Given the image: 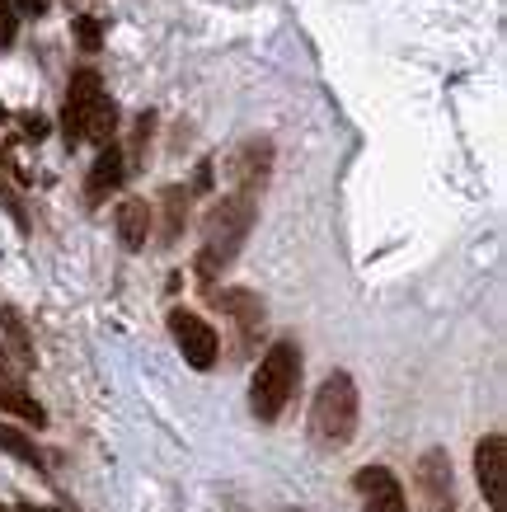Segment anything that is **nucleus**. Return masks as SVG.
I'll list each match as a JSON object with an SVG mask.
<instances>
[{"instance_id": "obj_22", "label": "nucleus", "mask_w": 507, "mask_h": 512, "mask_svg": "<svg viewBox=\"0 0 507 512\" xmlns=\"http://www.w3.org/2000/svg\"><path fill=\"white\" fill-rule=\"evenodd\" d=\"M10 5H15V10H33V15L43 10V0H10Z\"/></svg>"}, {"instance_id": "obj_6", "label": "nucleus", "mask_w": 507, "mask_h": 512, "mask_svg": "<svg viewBox=\"0 0 507 512\" xmlns=\"http://www.w3.org/2000/svg\"><path fill=\"white\" fill-rule=\"evenodd\" d=\"M99 104H104V80H99V71H76V76H71V90H66V109H62L66 146H80V141H85V123L94 118Z\"/></svg>"}, {"instance_id": "obj_10", "label": "nucleus", "mask_w": 507, "mask_h": 512, "mask_svg": "<svg viewBox=\"0 0 507 512\" xmlns=\"http://www.w3.org/2000/svg\"><path fill=\"white\" fill-rule=\"evenodd\" d=\"M216 301L235 320V353L245 357L263 329V301L254 292H245V287H226V292H216Z\"/></svg>"}, {"instance_id": "obj_23", "label": "nucleus", "mask_w": 507, "mask_h": 512, "mask_svg": "<svg viewBox=\"0 0 507 512\" xmlns=\"http://www.w3.org/2000/svg\"><path fill=\"white\" fill-rule=\"evenodd\" d=\"M24 512H57V508H33V503H24Z\"/></svg>"}, {"instance_id": "obj_13", "label": "nucleus", "mask_w": 507, "mask_h": 512, "mask_svg": "<svg viewBox=\"0 0 507 512\" xmlns=\"http://www.w3.org/2000/svg\"><path fill=\"white\" fill-rule=\"evenodd\" d=\"M0 409H5V414H15V419H24V423H33V428H43L47 423L43 404L33 400L19 381H0Z\"/></svg>"}, {"instance_id": "obj_21", "label": "nucleus", "mask_w": 507, "mask_h": 512, "mask_svg": "<svg viewBox=\"0 0 507 512\" xmlns=\"http://www.w3.org/2000/svg\"><path fill=\"white\" fill-rule=\"evenodd\" d=\"M0 376H5V381H15L19 376V367L10 362V353H5V343H0Z\"/></svg>"}, {"instance_id": "obj_20", "label": "nucleus", "mask_w": 507, "mask_h": 512, "mask_svg": "<svg viewBox=\"0 0 507 512\" xmlns=\"http://www.w3.org/2000/svg\"><path fill=\"white\" fill-rule=\"evenodd\" d=\"M24 132H29V137L38 141V137H43V132H47V123H43V118H38V113H24Z\"/></svg>"}, {"instance_id": "obj_17", "label": "nucleus", "mask_w": 507, "mask_h": 512, "mask_svg": "<svg viewBox=\"0 0 507 512\" xmlns=\"http://www.w3.org/2000/svg\"><path fill=\"white\" fill-rule=\"evenodd\" d=\"M113 132H118V109H113V99L104 94V104H99L94 118L85 123V141H94V146H113Z\"/></svg>"}, {"instance_id": "obj_25", "label": "nucleus", "mask_w": 507, "mask_h": 512, "mask_svg": "<svg viewBox=\"0 0 507 512\" xmlns=\"http://www.w3.org/2000/svg\"><path fill=\"white\" fill-rule=\"evenodd\" d=\"M5 118H10V113H5V104H0V123H5Z\"/></svg>"}, {"instance_id": "obj_9", "label": "nucleus", "mask_w": 507, "mask_h": 512, "mask_svg": "<svg viewBox=\"0 0 507 512\" xmlns=\"http://www.w3.org/2000/svg\"><path fill=\"white\" fill-rule=\"evenodd\" d=\"M273 174V141L268 137H249L240 151L231 156V179H235V193H249L259 198V188L268 184Z\"/></svg>"}, {"instance_id": "obj_14", "label": "nucleus", "mask_w": 507, "mask_h": 512, "mask_svg": "<svg viewBox=\"0 0 507 512\" xmlns=\"http://www.w3.org/2000/svg\"><path fill=\"white\" fill-rule=\"evenodd\" d=\"M188 221V188H165V231H160V245H174L179 231H184Z\"/></svg>"}, {"instance_id": "obj_19", "label": "nucleus", "mask_w": 507, "mask_h": 512, "mask_svg": "<svg viewBox=\"0 0 507 512\" xmlns=\"http://www.w3.org/2000/svg\"><path fill=\"white\" fill-rule=\"evenodd\" d=\"M19 38V10L10 5V0H0V52Z\"/></svg>"}, {"instance_id": "obj_16", "label": "nucleus", "mask_w": 507, "mask_h": 512, "mask_svg": "<svg viewBox=\"0 0 507 512\" xmlns=\"http://www.w3.org/2000/svg\"><path fill=\"white\" fill-rule=\"evenodd\" d=\"M0 325H5V334H10V343H15V353H19V367H33V334L24 329V320H19V311L15 306H5L0 311Z\"/></svg>"}, {"instance_id": "obj_27", "label": "nucleus", "mask_w": 507, "mask_h": 512, "mask_svg": "<svg viewBox=\"0 0 507 512\" xmlns=\"http://www.w3.org/2000/svg\"><path fill=\"white\" fill-rule=\"evenodd\" d=\"M0 512H10V508H0Z\"/></svg>"}, {"instance_id": "obj_18", "label": "nucleus", "mask_w": 507, "mask_h": 512, "mask_svg": "<svg viewBox=\"0 0 507 512\" xmlns=\"http://www.w3.org/2000/svg\"><path fill=\"white\" fill-rule=\"evenodd\" d=\"M71 29H76V38H80V47H85V52H94V47H104V24H99V19L76 15V24H71Z\"/></svg>"}, {"instance_id": "obj_4", "label": "nucleus", "mask_w": 507, "mask_h": 512, "mask_svg": "<svg viewBox=\"0 0 507 512\" xmlns=\"http://www.w3.org/2000/svg\"><path fill=\"white\" fill-rule=\"evenodd\" d=\"M414 489H418V508L423 512H456V470H451V456L442 447L418 456Z\"/></svg>"}, {"instance_id": "obj_26", "label": "nucleus", "mask_w": 507, "mask_h": 512, "mask_svg": "<svg viewBox=\"0 0 507 512\" xmlns=\"http://www.w3.org/2000/svg\"><path fill=\"white\" fill-rule=\"evenodd\" d=\"M277 512H306V508H277Z\"/></svg>"}, {"instance_id": "obj_5", "label": "nucleus", "mask_w": 507, "mask_h": 512, "mask_svg": "<svg viewBox=\"0 0 507 512\" xmlns=\"http://www.w3.org/2000/svg\"><path fill=\"white\" fill-rule=\"evenodd\" d=\"M169 334L179 343V353L193 372H212L216 367V353H221V339H216V329L193 311H169Z\"/></svg>"}, {"instance_id": "obj_11", "label": "nucleus", "mask_w": 507, "mask_h": 512, "mask_svg": "<svg viewBox=\"0 0 507 512\" xmlns=\"http://www.w3.org/2000/svg\"><path fill=\"white\" fill-rule=\"evenodd\" d=\"M123 174H127L123 151H118V146H99V160L90 165V179H85V202H90V207H99L113 188L123 184Z\"/></svg>"}, {"instance_id": "obj_24", "label": "nucleus", "mask_w": 507, "mask_h": 512, "mask_svg": "<svg viewBox=\"0 0 507 512\" xmlns=\"http://www.w3.org/2000/svg\"><path fill=\"white\" fill-rule=\"evenodd\" d=\"M0 170H10V156H5V151H0Z\"/></svg>"}, {"instance_id": "obj_7", "label": "nucleus", "mask_w": 507, "mask_h": 512, "mask_svg": "<svg viewBox=\"0 0 507 512\" xmlns=\"http://www.w3.org/2000/svg\"><path fill=\"white\" fill-rule=\"evenodd\" d=\"M475 475H479V489H484L489 512H507V437L503 433L479 437Z\"/></svg>"}, {"instance_id": "obj_2", "label": "nucleus", "mask_w": 507, "mask_h": 512, "mask_svg": "<svg viewBox=\"0 0 507 512\" xmlns=\"http://www.w3.org/2000/svg\"><path fill=\"white\" fill-rule=\"evenodd\" d=\"M357 381L348 372H329L310 400V442L320 451H343L357 437Z\"/></svg>"}, {"instance_id": "obj_1", "label": "nucleus", "mask_w": 507, "mask_h": 512, "mask_svg": "<svg viewBox=\"0 0 507 512\" xmlns=\"http://www.w3.org/2000/svg\"><path fill=\"white\" fill-rule=\"evenodd\" d=\"M254 217H259V198L235 193V188L216 202L212 212H207V221H202V249H198V282L202 287H212L216 273L240 254V245H245Z\"/></svg>"}, {"instance_id": "obj_3", "label": "nucleus", "mask_w": 507, "mask_h": 512, "mask_svg": "<svg viewBox=\"0 0 507 512\" xmlns=\"http://www.w3.org/2000/svg\"><path fill=\"white\" fill-rule=\"evenodd\" d=\"M296 386H301V348H296V339H277L259 357L254 381H249V409H254V419L277 423L282 409L292 404Z\"/></svg>"}, {"instance_id": "obj_15", "label": "nucleus", "mask_w": 507, "mask_h": 512, "mask_svg": "<svg viewBox=\"0 0 507 512\" xmlns=\"http://www.w3.org/2000/svg\"><path fill=\"white\" fill-rule=\"evenodd\" d=\"M0 451H10V456L24 461V466H43V451L33 447V437L19 433V428H10V423H0Z\"/></svg>"}, {"instance_id": "obj_8", "label": "nucleus", "mask_w": 507, "mask_h": 512, "mask_svg": "<svg viewBox=\"0 0 507 512\" xmlns=\"http://www.w3.org/2000/svg\"><path fill=\"white\" fill-rule=\"evenodd\" d=\"M353 489L362 494V512H409V498H404V484L395 480V470L362 466L353 475Z\"/></svg>"}, {"instance_id": "obj_12", "label": "nucleus", "mask_w": 507, "mask_h": 512, "mask_svg": "<svg viewBox=\"0 0 507 512\" xmlns=\"http://www.w3.org/2000/svg\"><path fill=\"white\" fill-rule=\"evenodd\" d=\"M118 240H123V249H146V240H151V207H146V198L118 202Z\"/></svg>"}]
</instances>
